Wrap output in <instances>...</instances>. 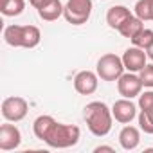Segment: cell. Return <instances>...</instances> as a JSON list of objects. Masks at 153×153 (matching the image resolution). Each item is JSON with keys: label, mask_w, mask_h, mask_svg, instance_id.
<instances>
[{"label": "cell", "mask_w": 153, "mask_h": 153, "mask_svg": "<svg viewBox=\"0 0 153 153\" xmlns=\"http://www.w3.org/2000/svg\"><path fill=\"white\" fill-rule=\"evenodd\" d=\"M83 119L87 123V128L96 137H106L112 130L114 115L112 108H108L103 101H92L83 110Z\"/></svg>", "instance_id": "1"}, {"label": "cell", "mask_w": 153, "mask_h": 153, "mask_svg": "<svg viewBox=\"0 0 153 153\" xmlns=\"http://www.w3.org/2000/svg\"><path fill=\"white\" fill-rule=\"evenodd\" d=\"M4 40L11 47H22V49H34L40 40L42 33L36 25H7L4 29Z\"/></svg>", "instance_id": "2"}, {"label": "cell", "mask_w": 153, "mask_h": 153, "mask_svg": "<svg viewBox=\"0 0 153 153\" xmlns=\"http://www.w3.org/2000/svg\"><path fill=\"white\" fill-rule=\"evenodd\" d=\"M81 139V130L76 124H65V123H54L51 131L45 137V144L51 148H58V149H65V148H72L79 142Z\"/></svg>", "instance_id": "3"}, {"label": "cell", "mask_w": 153, "mask_h": 153, "mask_svg": "<svg viewBox=\"0 0 153 153\" xmlns=\"http://www.w3.org/2000/svg\"><path fill=\"white\" fill-rule=\"evenodd\" d=\"M124 63L123 58L114 54V52H106L97 59L96 65V72L103 81H117L121 76L124 74Z\"/></svg>", "instance_id": "4"}, {"label": "cell", "mask_w": 153, "mask_h": 153, "mask_svg": "<svg viewBox=\"0 0 153 153\" xmlns=\"http://www.w3.org/2000/svg\"><path fill=\"white\" fill-rule=\"evenodd\" d=\"M92 9H94L92 0H67L63 16L72 25H83L90 20Z\"/></svg>", "instance_id": "5"}, {"label": "cell", "mask_w": 153, "mask_h": 153, "mask_svg": "<svg viewBox=\"0 0 153 153\" xmlns=\"http://www.w3.org/2000/svg\"><path fill=\"white\" fill-rule=\"evenodd\" d=\"M29 105L20 96H11L2 101V117L9 123H20L22 119H25Z\"/></svg>", "instance_id": "6"}, {"label": "cell", "mask_w": 153, "mask_h": 153, "mask_svg": "<svg viewBox=\"0 0 153 153\" xmlns=\"http://www.w3.org/2000/svg\"><path fill=\"white\" fill-rule=\"evenodd\" d=\"M142 87L144 85H142V81L139 78V74H135V72H124L117 79V90L126 99L139 97L140 92H142Z\"/></svg>", "instance_id": "7"}, {"label": "cell", "mask_w": 153, "mask_h": 153, "mask_svg": "<svg viewBox=\"0 0 153 153\" xmlns=\"http://www.w3.org/2000/svg\"><path fill=\"white\" fill-rule=\"evenodd\" d=\"M99 85V76L92 70H81L74 76V88L81 96H92L97 90Z\"/></svg>", "instance_id": "8"}, {"label": "cell", "mask_w": 153, "mask_h": 153, "mask_svg": "<svg viewBox=\"0 0 153 153\" xmlns=\"http://www.w3.org/2000/svg\"><path fill=\"white\" fill-rule=\"evenodd\" d=\"M112 115L117 123L121 124H130L139 114H137V105L131 101V99H117L114 105H112Z\"/></svg>", "instance_id": "9"}, {"label": "cell", "mask_w": 153, "mask_h": 153, "mask_svg": "<svg viewBox=\"0 0 153 153\" xmlns=\"http://www.w3.org/2000/svg\"><path fill=\"white\" fill-rule=\"evenodd\" d=\"M121 58H123L124 68L128 72H140L144 68V65L148 63V54L144 52V49L135 47V45L130 47V49H126Z\"/></svg>", "instance_id": "10"}, {"label": "cell", "mask_w": 153, "mask_h": 153, "mask_svg": "<svg viewBox=\"0 0 153 153\" xmlns=\"http://www.w3.org/2000/svg\"><path fill=\"white\" fill-rule=\"evenodd\" d=\"M22 144V133L15 124H9V121L6 124L0 126V149L2 151H11L16 149Z\"/></svg>", "instance_id": "11"}, {"label": "cell", "mask_w": 153, "mask_h": 153, "mask_svg": "<svg viewBox=\"0 0 153 153\" xmlns=\"http://www.w3.org/2000/svg\"><path fill=\"white\" fill-rule=\"evenodd\" d=\"M130 16H133V13H131L126 6H112V7L106 11V24H108L110 29L119 31V27H121Z\"/></svg>", "instance_id": "12"}, {"label": "cell", "mask_w": 153, "mask_h": 153, "mask_svg": "<svg viewBox=\"0 0 153 153\" xmlns=\"http://www.w3.org/2000/svg\"><path fill=\"white\" fill-rule=\"evenodd\" d=\"M119 144L123 149L126 151H131L135 149L139 144H140V131L139 128L131 126V124H126L121 131H119Z\"/></svg>", "instance_id": "13"}, {"label": "cell", "mask_w": 153, "mask_h": 153, "mask_svg": "<svg viewBox=\"0 0 153 153\" xmlns=\"http://www.w3.org/2000/svg\"><path fill=\"white\" fill-rule=\"evenodd\" d=\"M63 9L65 6L59 2V0H49V2H45L42 7H38V16L45 22H54L58 20L59 16H63Z\"/></svg>", "instance_id": "14"}, {"label": "cell", "mask_w": 153, "mask_h": 153, "mask_svg": "<svg viewBox=\"0 0 153 153\" xmlns=\"http://www.w3.org/2000/svg\"><path fill=\"white\" fill-rule=\"evenodd\" d=\"M142 29H144V22L133 15V16H130V18H128L121 27H119V34H121L123 38L131 40V38H135Z\"/></svg>", "instance_id": "15"}, {"label": "cell", "mask_w": 153, "mask_h": 153, "mask_svg": "<svg viewBox=\"0 0 153 153\" xmlns=\"http://www.w3.org/2000/svg\"><path fill=\"white\" fill-rule=\"evenodd\" d=\"M54 123H56V119H54L52 115H38V117L34 119V123H33V131H34L36 139L45 140V137H47V133L51 131V128H52Z\"/></svg>", "instance_id": "16"}, {"label": "cell", "mask_w": 153, "mask_h": 153, "mask_svg": "<svg viewBox=\"0 0 153 153\" xmlns=\"http://www.w3.org/2000/svg\"><path fill=\"white\" fill-rule=\"evenodd\" d=\"M25 9V0H0V13L4 16H18Z\"/></svg>", "instance_id": "17"}, {"label": "cell", "mask_w": 153, "mask_h": 153, "mask_svg": "<svg viewBox=\"0 0 153 153\" xmlns=\"http://www.w3.org/2000/svg\"><path fill=\"white\" fill-rule=\"evenodd\" d=\"M133 9H135V16L140 18L142 22L153 20V0H137Z\"/></svg>", "instance_id": "18"}, {"label": "cell", "mask_w": 153, "mask_h": 153, "mask_svg": "<svg viewBox=\"0 0 153 153\" xmlns=\"http://www.w3.org/2000/svg\"><path fill=\"white\" fill-rule=\"evenodd\" d=\"M139 126L144 133H149L153 135V106L149 108H144V110H139Z\"/></svg>", "instance_id": "19"}, {"label": "cell", "mask_w": 153, "mask_h": 153, "mask_svg": "<svg viewBox=\"0 0 153 153\" xmlns=\"http://www.w3.org/2000/svg\"><path fill=\"white\" fill-rule=\"evenodd\" d=\"M130 42H131L135 47H140V49L146 51V49L153 43V29H146V27H144V29H142L135 38H131Z\"/></svg>", "instance_id": "20"}, {"label": "cell", "mask_w": 153, "mask_h": 153, "mask_svg": "<svg viewBox=\"0 0 153 153\" xmlns=\"http://www.w3.org/2000/svg\"><path fill=\"white\" fill-rule=\"evenodd\" d=\"M139 78L146 88H153V63H146L144 68L139 72Z\"/></svg>", "instance_id": "21"}, {"label": "cell", "mask_w": 153, "mask_h": 153, "mask_svg": "<svg viewBox=\"0 0 153 153\" xmlns=\"http://www.w3.org/2000/svg\"><path fill=\"white\" fill-rule=\"evenodd\" d=\"M153 106V88L146 90V92H140L139 96V108L144 110V108H149Z\"/></svg>", "instance_id": "22"}, {"label": "cell", "mask_w": 153, "mask_h": 153, "mask_svg": "<svg viewBox=\"0 0 153 153\" xmlns=\"http://www.w3.org/2000/svg\"><path fill=\"white\" fill-rule=\"evenodd\" d=\"M45 2H49V0H29V4L34 7V9H38V7H42Z\"/></svg>", "instance_id": "23"}, {"label": "cell", "mask_w": 153, "mask_h": 153, "mask_svg": "<svg viewBox=\"0 0 153 153\" xmlns=\"http://www.w3.org/2000/svg\"><path fill=\"white\" fill-rule=\"evenodd\" d=\"M94 151H96V153H101V151H110V153H114L115 149H114L112 146H97V148H96Z\"/></svg>", "instance_id": "24"}, {"label": "cell", "mask_w": 153, "mask_h": 153, "mask_svg": "<svg viewBox=\"0 0 153 153\" xmlns=\"http://www.w3.org/2000/svg\"><path fill=\"white\" fill-rule=\"evenodd\" d=\"M146 54H148V58H149V59L153 61V43H151V45H149V47L146 49Z\"/></svg>", "instance_id": "25"}]
</instances>
